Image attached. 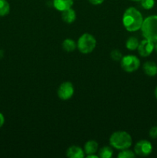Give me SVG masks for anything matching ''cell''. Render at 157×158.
Masks as SVG:
<instances>
[{
    "label": "cell",
    "mask_w": 157,
    "mask_h": 158,
    "mask_svg": "<svg viewBox=\"0 0 157 158\" xmlns=\"http://www.w3.org/2000/svg\"><path fill=\"white\" fill-rule=\"evenodd\" d=\"M139 44V42L138 39L135 36H131L126 40V47L129 50H135L138 48Z\"/></svg>",
    "instance_id": "obj_15"
},
{
    "label": "cell",
    "mask_w": 157,
    "mask_h": 158,
    "mask_svg": "<svg viewBox=\"0 0 157 158\" xmlns=\"http://www.w3.org/2000/svg\"><path fill=\"white\" fill-rule=\"evenodd\" d=\"M89 3H91L92 5L94 6H99V5H101L102 3L104 2V0H88Z\"/></svg>",
    "instance_id": "obj_22"
},
{
    "label": "cell",
    "mask_w": 157,
    "mask_h": 158,
    "mask_svg": "<svg viewBox=\"0 0 157 158\" xmlns=\"http://www.w3.org/2000/svg\"><path fill=\"white\" fill-rule=\"evenodd\" d=\"M109 143L112 148L121 151L132 146V139L130 134L126 131H116L110 136Z\"/></svg>",
    "instance_id": "obj_3"
},
{
    "label": "cell",
    "mask_w": 157,
    "mask_h": 158,
    "mask_svg": "<svg viewBox=\"0 0 157 158\" xmlns=\"http://www.w3.org/2000/svg\"><path fill=\"white\" fill-rule=\"evenodd\" d=\"M118 157L119 158H134L135 157V152L130 151V150H129V148H128V149L121 150V151L119 153Z\"/></svg>",
    "instance_id": "obj_18"
},
{
    "label": "cell",
    "mask_w": 157,
    "mask_h": 158,
    "mask_svg": "<svg viewBox=\"0 0 157 158\" xmlns=\"http://www.w3.org/2000/svg\"><path fill=\"white\" fill-rule=\"evenodd\" d=\"M152 145L151 142L146 140H139L134 147V152L135 155L139 157H147L152 152Z\"/></svg>",
    "instance_id": "obj_6"
},
{
    "label": "cell",
    "mask_w": 157,
    "mask_h": 158,
    "mask_svg": "<svg viewBox=\"0 0 157 158\" xmlns=\"http://www.w3.org/2000/svg\"><path fill=\"white\" fill-rule=\"evenodd\" d=\"M154 94H155V98H156V100H157V86L155 87V92H154Z\"/></svg>",
    "instance_id": "obj_26"
},
{
    "label": "cell",
    "mask_w": 157,
    "mask_h": 158,
    "mask_svg": "<svg viewBox=\"0 0 157 158\" xmlns=\"http://www.w3.org/2000/svg\"><path fill=\"white\" fill-rule=\"evenodd\" d=\"M99 148V144L95 140H90L86 142L84 145V152L87 155L94 154L97 152Z\"/></svg>",
    "instance_id": "obj_13"
},
{
    "label": "cell",
    "mask_w": 157,
    "mask_h": 158,
    "mask_svg": "<svg viewBox=\"0 0 157 158\" xmlns=\"http://www.w3.org/2000/svg\"><path fill=\"white\" fill-rule=\"evenodd\" d=\"M73 0H53V6L55 9L59 12L72 8Z\"/></svg>",
    "instance_id": "obj_10"
},
{
    "label": "cell",
    "mask_w": 157,
    "mask_h": 158,
    "mask_svg": "<svg viewBox=\"0 0 157 158\" xmlns=\"http://www.w3.org/2000/svg\"><path fill=\"white\" fill-rule=\"evenodd\" d=\"M96 43V40L92 34L84 33L78 38L77 48L83 54H89L95 49Z\"/></svg>",
    "instance_id": "obj_4"
},
{
    "label": "cell",
    "mask_w": 157,
    "mask_h": 158,
    "mask_svg": "<svg viewBox=\"0 0 157 158\" xmlns=\"http://www.w3.org/2000/svg\"><path fill=\"white\" fill-rule=\"evenodd\" d=\"M140 29L145 39L153 43L157 42V15H149L145 19Z\"/></svg>",
    "instance_id": "obj_2"
},
{
    "label": "cell",
    "mask_w": 157,
    "mask_h": 158,
    "mask_svg": "<svg viewBox=\"0 0 157 158\" xmlns=\"http://www.w3.org/2000/svg\"><path fill=\"white\" fill-rule=\"evenodd\" d=\"M62 49L66 52H70L76 49L77 43H75V42L73 40H72V39H66L62 42Z\"/></svg>",
    "instance_id": "obj_14"
},
{
    "label": "cell",
    "mask_w": 157,
    "mask_h": 158,
    "mask_svg": "<svg viewBox=\"0 0 157 158\" xmlns=\"http://www.w3.org/2000/svg\"><path fill=\"white\" fill-rule=\"evenodd\" d=\"M111 58L114 60V61H120L123 58V54H122L121 51L119 49H114L111 52Z\"/></svg>",
    "instance_id": "obj_20"
},
{
    "label": "cell",
    "mask_w": 157,
    "mask_h": 158,
    "mask_svg": "<svg viewBox=\"0 0 157 158\" xmlns=\"http://www.w3.org/2000/svg\"><path fill=\"white\" fill-rule=\"evenodd\" d=\"M75 19H76V13L72 8L62 12V19L67 24H71V23H74Z\"/></svg>",
    "instance_id": "obj_12"
},
{
    "label": "cell",
    "mask_w": 157,
    "mask_h": 158,
    "mask_svg": "<svg viewBox=\"0 0 157 158\" xmlns=\"http://www.w3.org/2000/svg\"><path fill=\"white\" fill-rule=\"evenodd\" d=\"M154 46H155V43L145 39L139 43L137 50L141 56L147 57L150 56L154 51Z\"/></svg>",
    "instance_id": "obj_8"
},
{
    "label": "cell",
    "mask_w": 157,
    "mask_h": 158,
    "mask_svg": "<svg viewBox=\"0 0 157 158\" xmlns=\"http://www.w3.org/2000/svg\"><path fill=\"white\" fill-rule=\"evenodd\" d=\"M10 12V6L6 0H0V16H6Z\"/></svg>",
    "instance_id": "obj_17"
},
{
    "label": "cell",
    "mask_w": 157,
    "mask_h": 158,
    "mask_svg": "<svg viewBox=\"0 0 157 158\" xmlns=\"http://www.w3.org/2000/svg\"><path fill=\"white\" fill-rule=\"evenodd\" d=\"M122 69L127 73H133L140 66V60L134 55H127L123 56L120 60Z\"/></svg>",
    "instance_id": "obj_5"
},
{
    "label": "cell",
    "mask_w": 157,
    "mask_h": 158,
    "mask_svg": "<svg viewBox=\"0 0 157 158\" xmlns=\"http://www.w3.org/2000/svg\"><path fill=\"white\" fill-rule=\"evenodd\" d=\"M5 123V118H4V116L2 115V114L0 113V128L3 126Z\"/></svg>",
    "instance_id": "obj_23"
},
{
    "label": "cell",
    "mask_w": 157,
    "mask_h": 158,
    "mask_svg": "<svg viewBox=\"0 0 157 158\" xmlns=\"http://www.w3.org/2000/svg\"><path fill=\"white\" fill-rule=\"evenodd\" d=\"M113 155V151L111 147H103L99 151V157L111 158Z\"/></svg>",
    "instance_id": "obj_16"
},
{
    "label": "cell",
    "mask_w": 157,
    "mask_h": 158,
    "mask_svg": "<svg viewBox=\"0 0 157 158\" xmlns=\"http://www.w3.org/2000/svg\"><path fill=\"white\" fill-rule=\"evenodd\" d=\"M141 6L144 9L149 10V9H152L155 6V0H141L140 1Z\"/></svg>",
    "instance_id": "obj_19"
},
{
    "label": "cell",
    "mask_w": 157,
    "mask_h": 158,
    "mask_svg": "<svg viewBox=\"0 0 157 158\" xmlns=\"http://www.w3.org/2000/svg\"><path fill=\"white\" fill-rule=\"evenodd\" d=\"M131 1H133V2H140L141 0H131Z\"/></svg>",
    "instance_id": "obj_27"
},
{
    "label": "cell",
    "mask_w": 157,
    "mask_h": 158,
    "mask_svg": "<svg viewBox=\"0 0 157 158\" xmlns=\"http://www.w3.org/2000/svg\"><path fill=\"white\" fill-rule=\"evenodd\" d=\"M154 50H155V52H157V42L155 43V46H154Z\"/></svg>",
    "instance_id": "obj_25"
},
{
    "label": "cell",
    "mask_w": 157,
    "mask_h": 158,
    "mask_svg": "<svg viewBox=\"0 0 157 158\" xmlns=\"http://www.w3.org/2000/svg\"><path fill=\"white\" fill-rule=\"evenodd\" d=\"M66 156L69 158H83L85 156V152L81 148L74 145L68 148Z\"/></svg>",
    "instance_id": "obj_9"
},
{
    "label": "cell",
    "mask_w": 157,
    "mask_h": 158,
    "mask_svg": "<svg viewBox=\"0 0 157 158\" xmlns=\"http://www.w3.org/2000/svg\"><path fill=\"white\" fill-rule=\"evenodd\" d=\"M58 98L62 100H67L72 98L74 94V86L71 82L66 81L62 83L57 90Z\"/></svg>",
    "instance_id": "obj_7"
},
{
    "label": "cell",
    "mask_w": 157,
    "mask_h": 158,
    "mask_svg": "<svg viewBox=\"0 0 157 158\" xmlns=\"http://www.w3.org/2000/svg\"><path fill=\"white\" fill-rule=\"evenodd\" d=\"M143 71L149 77H155L157 75V64L154 62L147 61L143 64Z\"/></svg>",
    "instance_id": "obj_11"
},
{
    "label": "cell",
    "mask_w": 157,
    "mask_h": 158,
    "mask_svg": "<svg viewBox=\"0 0 157 158\" xmlns=\"http://www.w3.org/2000/svg\"><path fill=\"white\" fill-rule=\"evenodd\" d=\"M99 156L94 154H89V155H87V158H98Z\"/></svg>",
    "instance_id": "obj_24"
},
{
    "label": "cell",
    "mask_w": 157,
    "mask_h": 158,
    "mask_svg": "<svg viewBox=\"0 0 157 158\" xmlns=\"http://www.w3.org/2000/svg\"><path fill=\"white\" fill-rule=\"evenodd\" d=\"M142 13L134 7H129L125 11L123 16V23L129 32H135L141 29L143 23Z\"/></svg>",
    "instance_id": "obj_1"
},
{
    "label": "cell",
    "mask_w": 157,
    "mask_h": 158,
    "mask_svg": "<svg viewBox=\"0 0 157 158\" xmlns=\"http://www.w3.org/2000/svg\"><path fill=\"white\" fill-rule=\"evenodd\" d=\"M149 135L152 139L157 138V126H154L151 127V129L149 130Z\"/></svg>",
    "instance_id": "obj_21"
}]
</instances>
